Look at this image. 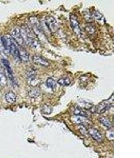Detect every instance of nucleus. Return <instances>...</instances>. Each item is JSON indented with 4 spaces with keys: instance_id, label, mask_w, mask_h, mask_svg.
I'll return each instance as SVG.
<instances>
[{
    "instance_id": "obj_1",
    "label": "nucleus",
    "mask_w": 140,
    "mask_h": 158,
    "mask_svg": "<svg viewBox=\"0 0 140 158\" xmlns=\"http://www.w3.org/2000/svg\"><path fill=\"white\" fill-rule=\"evenodd\" d=\"M3 44L5 51L11 54L16 60L19 61V49L16 45L17 43L10 35H6L1 38Z\"/></svg>"
},
{
    "instance_id": "obj_2",
    "label": "nucleus",
    "mask_w": 140,
    "mask_h": 158,
    "mask_svg": "<svg viewBox=\"0 0 140 158\" xmlns=\"http://www.w3.org/2000/svg\"><path fill=\"white\" fill-rule=\"evenodd\" d=\"M11 37L19 45H23L25 43L22 34L21 30L19 28H15L11 32Z\"/></svg>"
},
{
    "instance_id": "obj_3",
    "label": "nucleus",
    "mask_w": 140,
    "mask_h": 158,
    "mask_svg": "<svg viewBox=\"0 0 140 158\" xmlns=\"http://www.w3.org/2000/svg\"><path fill=\"white\" fill-rule=\"evenodd\" d=\"M45 23L48 29L51 32H55L57 30V23L53 17H47L45 19Z\"/></svg>"
},
{
    "instance_id": "obj_4",
    "label": "nucleus",
    "mask_w": 140,
    "mask_h": 158,
    "mask_svg": "<svg viewBox=\"0 0 140 158\" xmlns=\"http://www.w3.org/2000/svg\"><path fill=\"white\" fill-rule=\"evenodd\" d=\"M32 60L35 64L38 65L44 66V67H47L49 65L48 61L42 56H38V55L34 56L32 58Z\"/></svg>"
},
{
    "instance_id": "obj_5",
    "label": "nucleus",
    "mask_w": 140,
    "mask_h": 158,
    "mask_svg": "<svg viewBox=\"0 0 140 158\" xmlns=\"http://www.w3.org/2000/svg\"><path fill=\"white\" fill-rule=\"evenodd\" d=\"M88 132L91 138L97 142H101L102 140V135L101 133L96 129H90Z\"/></svg>"
},
{
    "instance_id": "obj_6",
    "label": "nucleus",
    "mask_w": 140,
    "mask_h": 158,
    "mask_svg": "<svg viewBox=\"0 0 140 158\" xmlns=\"http://www.w3.org/2000/svg\"><path fill=\"white\" fill-rule=\"evenodd\" d=\"M70 19L71 25L74 32H76L77 34H79L80 33V29L76 16L71 14L70 15Z\"/></svg>"
},
{
    "instance_id": "obj_7",
    "label": "nucleus",
    "mask_w": 140,
    "mask_h": 158,
    "mask_svg": "<svg viewBox=\"0 0 140 158\" xmlns=\"http://www.w3.org/2000/svg\"><path fill=\"white\" fill-rule=\"evenodd\" d=\"M110 103H109L108 101H104L98 105L95 108V112L97 113H102L106 111L108 109L110 108Z\"/></svg>"
},
{
    "instance_id": "obj_8",
    "label": "nucleus",
    "mask_w": 140,
    "mask_h": 158,
    "mask_svg": "<svg viewBox=\"0 0 140 158\" xmlns=\"http://www.w3.org/2000/svg\"><path fill=\"white\" fill-rule=\"evenodd\" d=\"M2 63L3 65L5 67V70L7 71V74H8L9 78H10V79L12 81L14 82V79L13 74H12V68L10 67L9 62L7 60L3 59V60H2Z\"/></svg>"
},
{
    "instance_id": "obj_9",
    "label": "nucleus",
    "mask_w": 140,
    "mask_h": 158,
    "mask_svg": "<svg viewBox=\"0 0 140 158\" xmlns=\"http://www.w3.org/2000/svg\"><path fill=\"white\" fill-rule=\"evenodd\" d=\"M5 99L7 102L10 104H13L16 101V96L13 91H10L5 95Z\"/></svg>"
},
{
    "instance_id": "obj_10",
    "label": "nucleus",
    "mask_w": 140,
    "mask_h": 158,
    "mask_svg": "<svg viewBox=\"0 0 140 158\" xmlns=\"http://www.w3.org/2000/svg\"><path fill=\"white\" fill-rule=\"evenodd\" d=\"M19 61L24 63H27L29 60V54L25 50L19 49Z\"/></svg>"
},
{
    "instance_id": "obj_11",
    "label": "nucleus",
    "mask_w": 140,
    "mask_h": 158,
    "mask_svg": "<svg viewBox=\"0 0 140 158\" xmlns=\"http://www.w3.org/2000/svg\"><path fill=\"white\" fill-rule=\"evenodd\" d=\"M7 84V79L5 75L3 68L0 64V86L1 87H5Z\"/></svg>"
},
{
    "instance_id": "obj_12",
    "label": "nucleus",
    "mask_w": 140,
    "mask_h": 158,
    "mask_svg": "<svg viewBox=\"0 0 140 158\" xmlns=\"http://www.w3.org/2000/svg\"><path fill=\"white\" fill-rule=\"evenodd\" d=\"M100 123L106 128L110 129L112 128V124L110 121L106 117H101L99 118Z\"/></svg>"
},
{
    "instance_id": "obj_13",
    "label": "nucleus",
    "mask_w": 140,
    "mask_h": 158,
    "mask_svg": "<svg viewBox=\"0 0 140 158\" xmlns=\"http://www.w3.org/2000/svg\"><path fill=\"white\" fill-rule=\"evenodd\" d=\"M72 121L76 124H81L86 121V119L83 117L76 115L74 117H72Z\"/></svg>"
},
{
    "instance_id": "obj_14",
    "label": "nucleus",
    "mask_w": 140,
    "mask_h": 158,
    "mask_svg": "<svg viewBox=\"0 0 140 158\" xmlns=\"http://www.w3.org/2000/svg\"><path fill=\"white\" fill-rule=\"evenodd\" d=\"M46 84L47 88H50L51 89H54L56 86V83L55 81L53 79L51 78V77H49L47 80Z\"/></svg>"
},
{
    "instance_id": "obj_15",
    "label": "nucleus",
    "mask_w": 140,
    "mask_h": 158,
    "mask_svg": "<svg viewBox=\"0 0 140 158\" xmlns=\"http://www.w3.org/2000/svg\"><path fill=\"white\" fill-rule=\"evenodd\" d=\"M58 84L60 86H69L70 84V79L68 77H63L59 79L57 81Z\"/></svg>"
},
{
    "instance_id": "obj_16",
    "label": "nucleus",
    "mask_w": 140,
    "mask_h": 158,
    "mask_svg": "<svg viewBox=\"0 0 140 158\" xmlns=\"http://www.w3.org/2000/svg\"><path fill=\"white\" fill-rule=\"evenodd\" d=\"M79 106L81 107L82 108L86 109H91L92 107V105L91 103L85 101H80L79 102Z\"/></svg>"
},
{
    "instance_id": "obj_17",
    "label": "nucleus",
    "mask_w": 140,
    "mask_h": 158,
    "mask_svg": "<svg viewBox=\"0 0 140 158\" xmlns=\"http://www.w3.org/2000/svg\"><path fill=\"white\" fill-rule=\"evenodd\" d=\"M74 113L76 115L81 116V117H87V116H88L87 113L85 111L81 110L80 108H77V109H75V110L74 112Z\"/></svg>"
},
{
    "instance_id": "obj_18",
    "label": "nucleus",
    "mask_w": 140,
    "mask_h": 158,
    "mask_svg": "<svg viewBox=\"0 0 140 158\" xmlns=\"http://www.w3.org/2000/svg\"><path fill=\"white\" fill-rule=\"evenodd\" d=\"M39 94H40L39 91L36 88H34L29 92V96L32 98H36L39 96Z\"/></svg>"
},
{
    "instance_id": "obj_19",
    "label": "nucleus",
    "mask_w": 140,
    "mask_h": 158,
    "mask_svg": "<svg viewBox=\"0 0 140 158\" xmlns=\"http://www.w3.org/2000/svg\"><path fill=\"white\" fill-rule=\"evenodd\" d=\"M85 29L87 30V32L90 34H92L95 32V27L91 24L87 25L85 28Z\"/></svg>"
},
{
    "instance_id": "obj_20",
    "label": "nucleus",
    "mask_w": 140,
    "mask_h": 158,
    "mask_svg": "<svg viewBox=\"0 0 140 158\" xmlns=\"http://www.w3.org/2000/svg\"><path fill=\"white\" fill-rule=\"evenodd\" d=\"M51 111H52V109H51V107L49 105H45L42 108V112H43V113L46 114H49L51 113Z\"/></svg>"
},
{
    "instance_id": "obj_21",
    "label": "nucleus",
    "mask_w": 140,
    "mask_h": 158,
    "mask_svg": "<svg viewBox=\"0 0 140 158\" xmlns=\"http://www.w3.org/2000/svg\"><path fill=\"white\" fill-rule=\"evenodd\" d=\"M92 17L97 20H100L102 17V15L98 11H95L91 14Z\"/></svg>"
},
{
    "instance_id": "obj_22",
    "label": "nucleus",
    "mask_w": 140,
    "mask_h": 158,
    "mask_svg": "<svg viewBox=\"0 0 140 158\" xmlns=\"http://www.w3.org/2000/svg\"><path fill=\"white\" fill-rule=\"evenodd\" d=\"M107 137L110 140H112L113 139V133L112 131L111 132L110 130L109 132H108L107 133Z\"/></svg>"
},
{
    "instance_id": "obj_23",
    "label": "nucleus",
    "mask_w": 140,
    "mask_h": 158,
    "mask_svg": "<svg viewBox=\"0 0 140 158\" xmlns=\"http://www.w3.org/2000/svg\"><path fill=\"white\" fill-rule=\"evenodd\" d=\"M4 51H5L4 47L3 44L2 38H0V52H3Z\"/></svg>"
}]
</instances>
